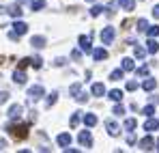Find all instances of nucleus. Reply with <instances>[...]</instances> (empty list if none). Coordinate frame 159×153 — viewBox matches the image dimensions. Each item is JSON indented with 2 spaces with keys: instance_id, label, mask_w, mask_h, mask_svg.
I'll list each match as a JSON object with an SVG mask.
<instances>
[{
  "instance_id": "nucleus-1",
  "label": "nucleus",
  "mask_w": 159,
  "mask_h": 153,
  "mask_svg": "<svg viewBox=\"0 0 159 153\" xmlns=\"http://www.w3.org/2000/svg\"><path fill=\"white\" fill-rule=\"evenodd\" d=\"M43 93H45V91H43V86H41V84H37V86H30V88H28V102H39V99H41V97H43Z\"/></svg>"
},
{
  "instance_id": "nucleus-2",
  "label": "nucleus",
  "mask_w": 159,
  "mask_h": 153,
  "mask_svg": "<svg viewBox=\"0 0 159 153\" xmlns=\"http://www.w3.org/2000/svg\"><path fill=\"white\" fill-rule=\"evenodd\" d=\"M114 37H116V30H114L112 26H106V28L101 30V41H103L106 45H110V43L114 41Z\"/></svg>"
},
{
  "instance_id": "nucleus-3",
  "label": "nucleus",
  "mask_w": 159,
  "mask_h": 153,
  "mask_svg": "<svg viewBox=\"0 0 159 153\" xmlns=\"http://www.w3.org/2000/svg\"><path fill=\"white\" fill-rule=\"evenodd\" d=\"M9 134L11 136H15V138H26L28 131H26V125H9Z\"/></svg>"
},
{
  "instance_id": "nucleus-4",
  "label": "nucleus",
  "mask_w": 159,
  "mask_h": 153,
  "mask_svg": "<svg viewBox=\"0 0 159 153\" xmlns=\"http://www.w3.org/2000/svg\"><path fill=\"white\" fill-rule=\"evenodd\" d=\"M78 140H80V145H82V147H86V149H88V147H93V136H90V131H88V129H82V131H80Z\"/></svg>"
},
{
  "instance_id": "nucleus-5",
  "label": "nucleus",
  "mask_w": 159,
  "mask_h": 153,
  "mask_svg": "<svg viewBox=\"0 0 159 153\" xmlns=\"http://www.w3.org/2000/svg\"><path fill=\"white\" fill-rule=\"evenodd\" d=\"M71 134H58V138H56V142H58V147H62V149H69V145H71Z\"/></svg>"
},
{
  "instance_id": "nucleus-6",
  "label": "nucleus",
  "mask_w": 159,
  "mask_h": 153,
  "mask_svg": "<svg viewBox=\"0 0 159 153\" xmlns=\"http://www.w3.org/2000/svg\"><path fill=\"white\" fill-rule=\"evenodd\" d=\"M13 32H17L20 37H22V35H26V32H28V24H26V22H22V20L17 17V20L13 22Z\"/></svg>"
},
{
  "instance_id": "nucleus-7",
  "label": "nucleus",
  "mask_w": 159,
  "mask_h": 153,
  "mask_svg": "<svg viewBox=\"0 0 159 153\" xmlns=\"http://www.w3.org/2000/svg\"><path fill=\"white\" fill-rule=\"evenodd\" d=\"M138 145H140V149H142V151H151V149L155 147V140H153L151 136H146V138H142Z\"/></svg>"
},
{
  "instance_id": "nucleus-8",
  "label": "nucleus",
  "mask_w": 159,
  "mask_h": 153,
  "mask_svg": "<svg viewBox=\"0 0 159 153\" xmlns=\"http://www.w3.org/2000/svg\"><path fill=\"white\" fill-rule=\"evenodd\" d=\"M90 93H93L95 97H103V95H106V86H103L101 82H95L93 88H90Z\"/></svg>"
},
{
  "instance_id": "nucleus-9",
  "label": "nucleus",
  "mask_w": 159,
  "mask_h": 153,
  "mask_svg": "<svg viewBox=\"0 0 159 153\" xmlns=\"http://www.w3.org/2000/svg\"><path fill=\"white\" fill-rule=\"evenodd\" d=\"M22 112H24V108H22L20 103H13V106L9 108V117H11V119H20Z\"/></svg>"
},
{
  "instance_id": "nucleus-10",
  "label": "nucleus",
  "mask_w": 159,
  "mask_h": 153,
  "mask_svg": "<svg viewBox=\"0 0 159 153\" xmlns=\"http://www.w3.org/2000/svg\"><path fill=\"white\" fill-rule=\"evenodd\" d=\"M93 58H95L97 63L106 60V58H107V50H106V48H97V50H93Z\"/></svg>"
},
{
  "instance_id": "nucleus-11",
  "label": "nucleus",
  "mask_w": 159,
  "mask_h": 153,
  "mask_svg": "<svg viewBox=\"0 0 159 153\" xmlns=\"http://www.w3.org/2000/svg\"><path fill=\"white\" fill-rule=\"evenodd\" d=\"M80 48L84 52H93V45H90V37L88 35H82L80 37Z\"/></svg>"
},
{
  "instance_id": "nucleus-12",
  "label": "nucleus",
  "mask_w": 159,
  "mask_h": 153,
  "mask_svg": "<svg viewBox=\"0 0 159 153\" xmlns=\"http://www.w3.org/2000/svg\"><path fill=\"white\" fill-rule=\"evenodd\" d=\"M13 82H15V84H26V74H24L22 69H15V74H13Z\"/></svg>"
},
{
  "instance_id": "nucleus-13",
  "label": "nucleus",
  "mask_w": 159,
  "mask_h": 153,
  "mask_svg": "<svg viewBox=\"0 0 159 153\" xmlns=\"http://www.w3.org/2000/svg\"><path fill=\"white\" fill-rule=\"evenodd\" d=\"M30 45H32V48H39V50H41V48L45 45V37H41V35L32 37V39H30Z\"/></svg>"
},
{
  "instance_id": "nucleus-14",
  "label": "nucleus",
  "mask_w": 159,
  "mask_h": 153,
  "mask_svg": "<svg viewBox=\"0 0 159 153\" xmlns=\"http://www.w3.org/2000/svg\"><path fill=\"white\" fill-rule=\"evenodd\" d=\"M155 86H157V80H155V78H146V80L142 82V88H144V91H155Z\"/></svg>"
},
{
  "instance_id": "nucleus-15",
  "label": "nucleus",
  "mask_w": 159,
  "mask_h": 153,
  "mask_svg": "<svg viewBox=\"0 0 159 153\" xmlns=\"http://www.w3.org/2000/svg\"><path fill=\"white\" fill-rule=\"evenodd\" d=\"M146 50L151 52V54H157V52H159V43L155 41V37H151V39L146 41Z\"/></svg>"
},
{
  "instance_id": "nucleus-16",
  "label": "nucleus",
  "mask_w": 159,
  "mask_h": 153,
  "mask_svg": "<svg viewBox=\"0 0 159 153\" xmlns=\"http://www.w3.org/2000/svg\"><path fill=\"white\" fill-rule=\"evenodd\" d=\"M144 129H146V131H155V129H159V119H148V121L144 123Z\"/></svg>"
},
{
  "instance_id": "nucleus-17",
  "label": "nucleus",
  "mask_w": 159,
  "mask_h": 153,
  "mask_svg": "<svg viewBox=\"0 0 159 153\" xmlns=\"http://www.w3.org/2000/svg\"><path fill=\"white\" fill-rule=\"evenodd\" d=\"M84 125L86 127H95L97 125V117L95 114H84Z\"/></svg>"
},
{
  "instance_id": "nucleus-18",
  "label": "nucleus",
  "mask_w": 159,
  "mask_h": 153,
  "mask_svg": "<svg viewBox=\"0 0 159 153\" xmlns=\"http://www.w3.org/2000/svg\"><path fill=\"white\" fill-rule=\"evenodd\" d=\"M118 4H120L125 11H133V9H135V0H118Z\"/></svg>"
},
{
  "instance_id": "nucleus-19",
  "label": "nucleus",
  "mask_w": 159,
  "mask_h": 153,
  "mask_svg": "<svg viewBox=\"0 0 159 153\" xmlns=\"http://www.w3.org/2000/svg\"><path fill=\"white\" fill-rule=\"evenodd\" d=\"M106 125H107V134H110V136H118V134H120V131H118V125H116L114 121H107Z\"/></svg>"
},
{
  "instance_id": "nucleus-20",
  "label": "nucleus",
  "mask_w": 159,
  "mask_h": 153,
  "mask_svg": "<svg viewBox=\"0 0 159 153\" xmlns=\"http://www.w3.org/2000/svg\"><path fill=\"white\" fill-rule=\"evenodd\" d=\"M107 97H110L112 102H120V99H123V91L114 88V91H110V93H107Z\"/></svg>"
},
{
  "instance_id": "nucleus-21",
  "label": "nucleus",
  "mask_w": 159,
  "mask_h": 153,
  "mask_svg": "<svg viewBox=\"0 0 159 153\" xmlns=\"http://www.w3.org/2000/svg\"><path fill=\"white\" fill-rule=\"evenodd\" d=\"M135 65H133V58H123V71H133Z\"/></svg>"
},
{
  "instance_id": "nucleus-22",
  "label": "nucleus",
  "mask_w": 159,
  "mask_h": 153,
  "mask_svg": "<svg viewBox=\"0 0 159 153\" xmlns=\"http://www.w3.org/2000/svg\"><path fill=\"white\" fill-rule=\"evenodd\" d=\"M7 13H9L11 17H22V9H20V7H11V9H7Z\"/></svg>"
},
{
  "instance_id": "nucleus-23",
  "label": "nucleus",
  "mask_w": 159,
  "mask_h": 153,
  "mask_svg": "<svg viewBox=\"0 0 159 153\" xmlns=\"http://www.w3.org/2000/svg\"><path fill=\"white\" fill-rule=\"evenodd\" d=\"M30 7H32V11H41V9L45 7V0H32Z\"/></svg>"
},
{
  "instance_id": "nucleus-24",
  "label": "nucleus",
  "mask_w": 159,
  "mask_h": 153,
  "mask_svg": "<svg viewBox=\"0 0 159 153\" xmlns=\"http://www.w3.org/2000/svg\"><path fill=\"white\" fill-rule=\"evenodd\" d=\"M101 13H103V7H101V4H93L90 15H93V17H97V15H101Z\"/></svg>"
},
{
  "instance_id": "nucleus-25",
  "label": "nucleus",
  "mask_w": 159,
  "mask_h": 153,
  "mask_svg": "<svg viewBox=\"0 0 159 153\" xmlns=\"http://www.w3.org/2000/svg\"><path fill=\"white\" fill-rule=\"evenodd\" d=\"M30 65H32L34 69H41V65H43V58H41V56H34V58H30Z\"/></svg>"
},
{
  "instance_id": "nucleus-26",
  "label": "nucleus",
  "mask_w": 159,
  "mask_h": 153,
  "mask_svg": "<svg viewBox=\"0 0 159 153\" xmlns=\"http://www.w3.org/2000/svg\"><path fill=\"white\" fill-rule=\"evenodd\" d=\"M146 35L148 37H159V26H148L146 28Z\"/></svg>"
},
{
  "instance_id": "nucleus-27",
  "label": "nucleus",
  "mask_w": 159,
  "mask_h": 153,
  "mask_svg": "<svg viewBox=\"0 0 159 153\" xmlns=\"http://www.w3.org/2000/svg\"><path fill=\"white\" fill-rule=\"evenodd\" d=\"M120 78H123V69H114V71L110 74V80H114V82L120 80Z\"/></svg>"
},
{
  "instance_id": "nucleus-28",
  "label": "nucleus",
  "mask_w": 159,
  "mask_h": 153,
  "mask_svg": "<svg viewBox=\"0 0 159 153\" xmlns=\"http://www.w3.org/2000/svg\"><path fill=\"white\" fill-rule=\"evenodd\" d=\"M142 114H144V117H153V114H155V106H153V103L146 106V108L142 110Z\"/></svg>"
},
{
  "instance_id": "nucleus-29",
  "label": "nucleus",
  "mask_w": 159,
  "mask_h": 153,
  "mask_svg": "<svg viewBox=\"0 0 159 153\" xmlns=\"http://www.w3.org/2000/svg\"><path fill=\"white\" fill-rule=\"evenodd\" d=\"M75 102H78V103H86V102H88V95H86V93H82V91H80L78 95H75Z\"/></svg>"
},
{
  "instance_id": "nucleus-30",
  "label": "nucleus",
  "mask_w": 159,
  "mask_h": 153,
  "mask_svg": "<svg viewBox=\"0 0 159 153\" xmlns=\"http://www.w3.org/2000/svg\"><path fill=\"white\" fill-rule=\"evenodd\" d=\"M135 125H138V121H135V119H127V121H125V129H129V131H133Z\"/></svg>"
},
{
  "instance_id": "nucleus-31",
  "label": "nucleus",
  "mask_w": 159,
  "mask_h": 153,
  "mask_svg": "<svg viewBox=\"0 0 159 153\" xmlns=\"http://www.w3.org/2000/svg\"><path fill=\"white\" fill-rule=\"evenodd\" d=\"M146 28H148V22L146 20H138V30L140 32H146Z\"/></svg>"
},
{
  "instance_id": "nucleus-32",
  "label": "nucleus",
  "mask_w": 159,
  "mask_h": 153,
  "mask_svg": "<svg viewBox=\"0 0 159 153\" xmlns=\"http://www.w3.org/2000/svg\"><path fill=\"white\" fill-rule=\"evenodd\" d=\"M133 54H135V58H144V56H146V50H144V48H138V45H135Z\"/></svg>"
},
{
  "instance_id": "nucleus-33",
  "label": "nucleus",
  "mask_w": 159,
  "mask_h": 153,
  "mask_svg": "<svg viewBox=\"0 0 159 153\" xmlns=\"http://www.w3.org/2000/svg\"><path fill=\"white\" fill-rule=\"evenodd\" d=\"M80 91H82V84H71V88H69V93H71V95H73V97H75V95H78Z\"/></svg>"
},
{
  "instance_id": "nucleus-34",
  "label": "nucleus",
  "mask_w": 159,
  "mask_h": 153,
  "mask_svg": "<svg viewBox=\"0 0 159 153\" xmlns=\"http://www.w3.org/2000/svg\"><path fill=\"white\" fill-rule=\"evenodd\" d=\"M112 112H114L116 117H123V114H125V108H123V106L118 103V106H114V110H112Z\"/></svg>"
},
{
  "instance_id": "nucleus-35",
  "label": "nucleus",
  "mask_w": 159,
  "mask_h": 153,
  "mask_svg": "<svg viewBox=\"0 0 159 153\" xmlns=\"http://www.w3.org/2000/svg\"><path fill=\"white\" fill-rule=\"evenodd\" d=\"M56 99H58V93H52V95L48 97V106H54V103H56Z\"/></svg>"
},
{
  "instance_id": "nucleus-36",
  "label": "nucleus",
  "mask_w": 159,
  "mask_h": 153,
  "mask_svg": "<svg viewBox=\"0 0 159 153\" xmlns=\"http://www.w3.org/2000/svg\"><path fill=\"white\" fill-rule=\"evenodd\" d=\"M135 88H138V82L135 80H129L127 82V91H135Z\"/></svg>"
},
{
  "instance_id": "nucleus-37",
  "label": "nucleus",
  "mask_w": 159,
  "mask_h": 153,
  "mask_svg": "<svg viewBox=\"0 0 159 153\" xmlns=\"http://www.w3.org/2000/svg\"><path fill=\"white\" fill-rule=\"evenodd\" d=\"M135 74H138V76H148V67L144 65V67H140V69H138Z\"/></svg>"
},
{
  "instance_id": "nucleus-38",
  "label": "nucleus",
  "mask_w": 159,
  "mask_h": 153,
  "mask_svg": "<svg viewBox=\"0 0 159 153\" xmlns=\"http://www.w3.org/2000/svg\"><path fill=\"white\" fill-rule=\"evenodd\" d=\"M78 123H80V114H78V112H75V114L71 117V127H75Z\"/></svg>"
},
{
  "instance_id": "nucleus-39",
  "label": "nucleus",
  "mask_w": 159,
  "mask_h": 153,
  "mask_svg": "<svg viewBox=\"0 0 159 153\" xmlns=\"http://www.w3.org/2000/svg\"><path fill=\"white\" fill-rule=\"evenodd\" d=\"M7 99H9V93L7 91H0V103H4Z\"/></svg>"
},
{
  "instance_id": "nucleus-40",
  "label": "nucleus",
  "mask_w": 159,
  "mask_h": 153,
  "mask_svg": "<svg viewBox=\"0 0 159 153\" xmlns=\"http://www.w3.org/2000/svg\"><path fill=\"white\" fill-rule=\"evenodd\" d=\"M54 65H56V67H62V65H65V58H56Z\"/></svg>"
},
{
  "instance_id": "nucleus-41",
  "label": "nucleus",
  "mask_w": 159,
  "mask_h": 153,
  "mask_svg": "<svg viewBox=\"0 0 159 153\" xmlns=\"http://www.w3.org/2000/svg\"><path fill=\"white\" fill-rule=\"evenodd\" d=\"M153 17H157V20H159V4L153 7Z\"/></svg>"
},
{
  "instance_id": "nucleus-42",
  "label": "nucleus",
  "mask_w": 159,
  "mask_h": 153,
  "mask_svg": "<svg viewBox=\"0 0 159 153\" xmlns=\"http://www.w3.org/2000/svg\"><path fill=\"white\" fill-rule=\"evenodd\" d=\"M71 56H73V58H75V60H78L80 56H82V52H80V50H73V54H71Z\"/></svg>"
},
{
  "instance_id": "nucleus-43",
  "label": "nucleus",
  "mask_w": 159,
  "mask_h": 153,
  "mask_svg": "<svg viewBox=\"0 0 159 153\" xmlns=\"http://www.w3.org/2000/svg\"><path fill=\"white\" fill-rule=\"evenodd\" d=\"M127 142H129V145H133V142H135V138H133V134H129V136H127Z\"/></svg>"
},
{
  "instance_id": "nucleus-44",
  "label": "nucleus",
  "mask_w": 159,
  "mask_h": 153,
  "mask_svg": "<svg viewBox=\"0 0 159 153\" xmlns=\"http://www.w3.org/2000/svg\"><path fill=\"white\" fill-rule=\"evenodd\" d=\"M155 149H157V151H159V140H157V142H155Z\"/></svg>"
},
{
  "instance_id": "nucleus-45",
  "label": "nucleus",
  "mask_w": 159,
  "mask_h": 153,
  "mask_svg": "<svg viewBox=\"0 0 159 153\" xmlns=\"http://www.w3.org/2000/svg\"><path fill=\"white\" fill-rule=\"evenodd\" d=\"M88 2H95V0H88Z\"/></svg>"
}]
</instances>
